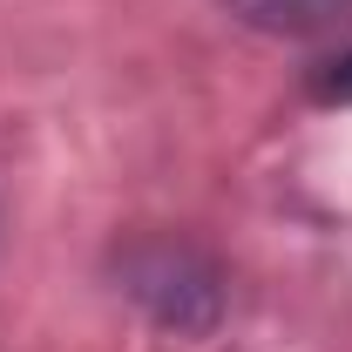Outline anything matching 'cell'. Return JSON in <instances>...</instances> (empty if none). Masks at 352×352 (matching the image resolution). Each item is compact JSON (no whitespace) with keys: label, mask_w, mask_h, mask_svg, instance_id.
<instances>
[{"label":"cell","mask_w":352,"mask_h":352,"mask_svg":"<svg viewBox=\"0 0 352 352\" xmlns=\"http://www.w3.org/2000/svg\"><path fill=\"white\" fill-rule=\"evenodd\" d=\"M311 95H318V102H352V47L311 75Z\"/></svg>","instance_id":"3957f363"},{"label":"cell","mask_w":352,"mask_h":352,"mask_svg":"<svg viewBox=\"0 0 352 352\" xmlns=\"http://www.w3.org/2000/svg\"><path fill=\"white\" fill-rule=\"evenodd\" d=\"M223 7L258 34H325L352 21V0H223Z\"/></svg>","instance_id":"7a4b0ae2"},{"label":"cell","mask_w":352,"mask_h":352,"mask_svg":"<svg viewBox=\"0 0 352 352\" xmlns=\"http://www.w3.org/2000/svg\"><path fill=\"white\" fill-rule=\"evenodd\" d=\"M116 292L129 298L149 325H163L176 339H204L223 318V271L190 237H129L116 251Z\"/></svg>","instance_id":"6da1fadb"}]
</instances>
